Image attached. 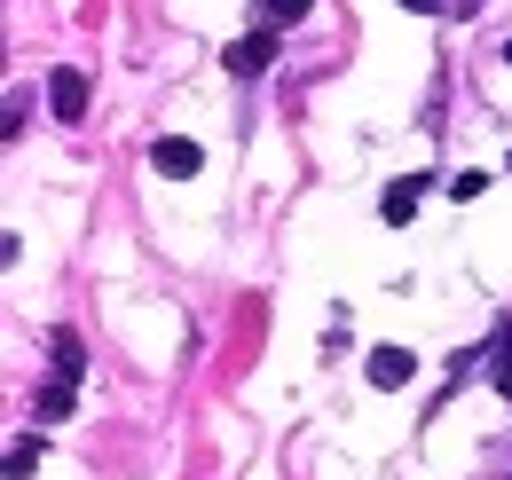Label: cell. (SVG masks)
<instances>
[{"label": "cell", "instance_id": "cell-1", "mask_svg": "<svg viewBox=\"0 0 512 480\" xmlns=\"http://www.w3.org/2000/svg\"><path fill=\"white\" fill-rule=\"evenodd\" d=\"M268 63H276V24H253L245 40H229V48H221V71H229V79H260Z\"/></svg>", "mask_w": 512, "mask_h": 480}, {"label": "cell", "instance_id": "cell-2", "mask_svg": "<svg viewBox=\"0 0 512 480\" xmlns=\"http://www.w3.org/2000/svg\"><path fill=\"white\" fill-rule=\"evenodd\" d=\"M426 189H434L426 174H394V181L379 189V221H386V229H402V221H410V213L426 205Z\"/></svg>", "mask_w": 512, "mask_h": 480}, {"label": "cell", "instance_id": "cell-3", "mask_svg": "<svg viewBox=\"0 0 512 480\" xmlns=\"http://www.w3.org/2000/svg\"><path fill=\"white\" fill-rule=\"evenodd\" d=\"M150 166H158L166 181H190L197 166H205V150H197L190 134H158V142H150Z\"/></svg>", "mask_w": 512, "mask_h": 480}, {"label": "cell", "instance_id": "cell-4", "mask_svg": "<svg viewBox=\"0 0 512 480\" xmlns=\"http://www.w3.org/2000/svg\"><path fill=\"white\" fill-rule=\"evenodd\" d=\"M48 111H56L64 126L87 119V71H71V63H64V71H48Z\"/></svg>", "mask_w": 512, "mask_h": 480}, {"label": "cell", "instance_id": "cell-5", "mask_svg": "<svg viewBox=\"0 0 512 480\" xmlns=\"http://www.w3.org/2000/svg\"><path fill=\"white\" fill-rule=\"evenodd\" d=\"M71 394H79V378H64V370H48V386L32 394V425H56L71 410Z\"/></svg>", "mask_w": 512, "mask_h": 480}, {"label": "cell", "instance_id": "cell-6", "mask_svg": "<svg viewBox=\"0 0 512 480\" xmlns=\"http://www.w3.org/2000/svg\"><path fill=\"white\" fill-rule=\"evenodd\" d=\"M363 370H371V386H386V394H394V386H410V370H418V362H410V347H371V362H363Z\"/></svg>", "mask_w": 512, "mask_h": 480}, {"label": "cell", "instance_id": "cell-7", "mask_svg": "<svg viewBox=\"0 0 512 480\" xmlns=\"http://www.w3.org/2000/svg\"><path fill=\"white\" fill-rule=\"evenodd\" d=\"M489 378H497V394L512 402V315H497V347H489Z\"/></svg>", "mask_w": 512, "mask_h": 480}, {"label": "cell", "instance_id": "cell-8", "mask_svg": "<svg viewBox=\"0 0 512 480\" xmlns=\"http://www.w3.org/2000/svg\"><path fill=\"white\" fill-rule=\"evenodd\" d=\"M308 8H316V0H253V24H276V32H284V24H300Z\"/></svg>", "mask_w": 512, "mask_h": 480}, {"label": "cell", "instance_id": "cell-9", "mask_svg": "<svg viewBox=\"0 0 512 480\" xmlns=\"http://www.w3.org/2000/svg\"><path fill=\"white\" fill-rule=\"evenodd\" d=\"M48 347H56V362H48V370H64V378H87V355H79V331H56Z\"/></svg>", "mask_w": 512, "mask_h": 480}, {"label": "cell", "instance_id": "cell-10", "mask_svg": "<svg viewBox=\"0 0 512 480\" xmlns=\"http://www.w3.org/2000/svg\"><path fill=\"white\" fill-rule=\"evenodd\" d=\"M40 465V433H16V449H8V480H32Z\"/></svg>", "mask_w": 512, "mask_h": 480}, {"label": "cell", "instance_id": "cell-11", "mask_svg": "<svg viewBox=\"0 0 512 480\" xmlns=\"http://www.w3.org/2000/svg\"><path fill=\"white\" fill-rule=\"evenodd\" d=\"M402 8H418V16H442L449 0H402Z\"/></svg>", "mask_w": 512, "mask_h": 480}, {"label": "cell", "instance_id": "cell-12", "mask_svg": "<svg viewBox=\"0 0 512 480\" xmlns=\"http://www.w3.org/2000/svg\"><path fill=\"white\" fill-rule=\"evenodd\" d=\"M505 63H512V40H505Z\"/></svg>", "mask_w": 512, "mask_h": 480}, {"label": "cell", "instance_id": "cell-13", "mask_svg": "<svg viewBox=\"0 0 512 480\" xmlns=\"http://www.w3.org/2000/svg\"><path fill=\"white\" fill-rule=\"evenodd\" d=\"M505 174H512V158H505Z\"/></svg>", "mask_w": 512, "mask_h": 480}]
</instances>
